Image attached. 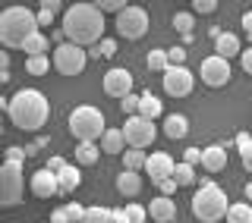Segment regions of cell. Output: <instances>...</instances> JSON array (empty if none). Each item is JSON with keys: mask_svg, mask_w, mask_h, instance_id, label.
I'll return each instance as SVG.
<instances>
[{"mask_svg": "<svg viewBox=\"0 0 252 223\" xmlns=\"http://www.w3.org/2000/svg\"><path fill=\"white\" fill-rule=\"evenodd\" d=\"M98 145H101V151H104V154H110V157H117V154L123 157V154H126V148H129V145H126L123 129H107L104 135H101Z\"/></svg>", "mask_w": 252, "mask_h": 223, "instance_id": "e0dca14e", "label": "cell"}, {"mask_svg": "<svg viewBox=\"0 0 252 223\" xmlns=\"http://www.w3.org/2000/svg\"><path fill=\"white\" fill-rule=\"evenodd\" d=\"M114 54H117V41H114V38H101V41L98 44H94L92 47V57H114Z\"/></svg>", "mask_w": 252, "mask_h": 223, "instance_id": "d6a6232c", "label": "cell"}, {"mask_svg": "<svg viewBox=\"0 0 252 223\" xmlns=\"http://www.w3.org/2000/svg\"><path fill=\"white\" fill-rule=\"evenodd\" d=\"M63 167H66V161H63V157H51V161H47V170H51V173H60Z\"/></svg>", "mask_w": 252, "mask_h": 223, "instance_id": "bcb514c9", "label": "cell"}, {"mask_svg": "<svg viewBox=\"0 0 252 223\" xmlns=\"http://www.w3.org/2000/svg\"><path fill=\"white\" fill-rule=\"evenodd\" d=\"M22 192H26V167L16 161H3L0 164V204L3 208L19 204Z\"/></svg>", "mask_w": 252, "mask_h": 223, "instance_id": "8992f818", "label": "cell"}, {"mask_svg": "<svg viewBox=\"0 0 252 223\" xmlns=\"http://www.w3.org/2000/svg\"><path fill=\"white\" fill-rule=\"evenodd\" d=\"M164 113V104L161 98H155L152 91H142V104H139V116H148V119H158Z\"/></svg>", "mask_w": 252, "mask_h": 223, "instance_id": "cb8c5ba5", "label": "cell"}, {"mask_svg": "<svg viewBox=\"0 0 252 223\" xmlns=\"http://www.w3.org/2000/svg\"><path fill=\"white\" fill-rule=\"evenodd\" d=\"M123 135H126V145L129 148H148L158 139V126H155V119L136 113V116H126Z\"/></svg>", "mask_w": 252, "mask_h": 223, "instance_id": "9c48e42d", "label": "cell"}, {"mask_svg": "<svg viewBox=\"0 0 252 223\" xmlns=\"http://www.w3.org/2000/svg\"><path fill=\"white\" fill-rule=\"evenodd\" d=\"M139 104H142V94H126V98H120V110L126 116H136L139 113Z\"/></svg>", "mask_w": 252, "mask_h": 223, "instance_id": "d590c367", "label": "cell"}, {"mask_svg": "<svg viewBox=\"0 0 252 223\" xmlns=\"http://www.w3.org/2000/svg\"><path fill=\"white\" fill-rule=\"evenodd\" d=\"M114 26H117V35L120 38L136 41V38H142L148 31V13L142 10V6H126L123 13H117Z\"/></svg>", "mask_w": 252, "mask_h": 223, "instance_id": "ba28073f", "label": "cell"}, {"mask_svg": "<svg viewBox=\"0 0 252 223\" xmlns=\"http://www.w3.org/2000/svg\"><path fill=\"white\" fill-rule=\"evenodd\" d=\"M60 28L66 31V41H73L79 47L85 44H98L104 38V13L92 3H73L63 10Z\"/></svg>", "mask_w": 252, "mask_h": 223, "instance_id": "6da1fadb", "label": "cell"}, {"mask_svg": "<svg viewBox=\"0 0 252 223\" xmlns=\"http://www.w3.org/2000/svg\"><path fill=\"white\" fill-rule=\"evenodd\" d=\"M145 208H148V217H152L155 223H170V220H177V201H173L170 195L152 198Z\"/></svg>", "mask_w": 252, "mask_h": 223, "instance_id": "9a60e30c", "label": "cell"}, {"mask_svg": "<svg viewBox=\"0 0 252 223\" xmlns=\"http://www.w3.org/2000/svg\"><path fill=\"white\" fill-rule=\"evenodd\" d=\"M158 189H161V195H173V192H177L180 186H177V179L170 176V179H164V182H161V186H158Z\"/></svg>", "mask_w": 252, "mask_h": 223, "instance_id": "ee69618b", "label": "cell"}, {"mask_svg": "<svg viewBox=\"0 0 252 223\" xmlns=\"http://www.w3.org/2000/svg\"><path fill=\"white\" fill-rule=\"evenodd\" d=\"M54 69H57L60 76H79L85 69V63H89V54H85V47H79L73 41H63L54 47Z\"/></svg>", "mask_w": 252, "mask_h": 223, "instance_id": "52a82bcc", "label": "cell"}, {"mask_svg": "<svg viewBox=\"0 0 252 223\" xmlns=\"http://www.w3.org/2000/svg\"><path fill=\"white\" fill-rule=\"evenodd\" d=\"M47 223H51V220H47Z\"/></svg>", "mask_w": 252, "mask_h": 223, "instance_id": "f5cc1de1", "label": "cell"}, {"mask_svg": "<svg viewBox=\"0 0 252 223\" xmlns=\"http://www.w3.org/2000/svg\"><path fill=\"white\" fill-rule=\"evenodd\" d=\"M57 179H60V195H69V192H76V189L82 186V173H79V167H73V164L63 167L57 173Z\"/></svg>", "mask_w": 252, "mask_h": 223, "instance_id": "ffe728a7", "label": "cell"}, {"mask_svg": "<svg viewBox=\"0 0 252 223\" xmlns=\"http://www.w3.org/2000/svg\"><path fill=\"white\" fill-rule=\"evenodd\" d=\"M54 60H47V54H41V57H26V73L29 76H44L47 69H51Z\"/></svg>", "mask_w": 252, "mask_h": 223, "instance_id": "f546056e", "label": "cell"}, {"mask_svg": "<svg viewBox=\"0 0 252 223\" xmlns=\"http://www.w3.org/2000/svg\"><path fill=\"white\" fill-rule=\"evenodd\" d=\"M218 3H220V0H192V10L202 13V16H208V13L218 10Z\"/></svg>", "mask_w": 252, "mask_h": 223, "instance_id": "8d00e7d4", "label": "cell"}, {"mask_svg": "<svg viewBox=\"0 0 252 223\" xmlns=\"http://www.w3.org/2000/svg\"><path fill=\"white\" fill-rule=\"evenodd\" d=\"M38 148H41V141H38V145H26V154H29V157H35V154H38Z\"/></svg>", "mask_w": 252, "mask_h": 223, "instance_id": "f907efd6", "label": "cell"}, {"mask_svg": "<svg viewBox=\"0 0 252 223\" xmlns=\"http://www.w3.org/2000/svg\"><path fill=\"white\" fill-rule=\"evenodd\" d=\"M227 167V145H208L202 151V170L220 173Z\"/></svg>", "mask_w": 252, "mask_h": 223, "instance_id": "2e32d148", "label": "cell"}, {"mask_svg": "<svg viewBox=\"0 0 252 223\" xmlns=\"http://www.w3.org/2000/svg\"><path fill=\"white\" fill-rule=\"evenodd\" d=\"M167 57H170V66H186V47H170Z\"/></svg>", "mask_w": 252, "mask_h": 223, "instance_id": "74e56055", "label": "cell"}, {"mask_svg": "<svg viewBox=\"0 0 252 223\" xmlns=\"http://www.w3.org/2000/svg\"><path fill=\"white\" fill-rule=\"evenodd\" d=\"M60 6H63V0H41V10L47 13H60Z\"/></svg>", "mask_w": 252, "mask_h": 223, "instance_id": "f6af8a7d", "label": "cell"}, {"mask_svg": "<svg viewBox=\"0 0 252 223\" xmlns=\"http://www.w3.org/2000/svg\"><path fill=\"white\" fill-rule=\"evenodd\" d=\"M148 69H152V73H167V66H170V57H167V51H158V47H155V51L152 54H148Z\"/></svg>", "mask_w": 252, "mask_h": 223, "instance_id": "f1b7e54d", "label": "cell"}, {"mask_svg": "<svg viewBox=\"0 0 252 223\" xmlns=\"http://www.w3.org/2000/svg\"><path fill=\"white\" fill-rule=\"evenodd\" d=\"M38 31H41L38 13H32L29 6H6V10L0 13V44L3 47L22 51V44H26L32 35H38Z\"/></svg>", "mask_w": 252, "mask_h": 223, "instance_id": "3957f363", "label": "cell"}, {"mask_svg": "<svg viewBox=\"0 0 252 223\" xmlns=\"http://www.w3.org/2000/svg\"><path fill=\"white\" fill-rule=\"evenodd\" d=\"M47 47H51V41H47L44 31H38V35H32L26 44H22V51H26V57H41V54H47Z\"/></svg>", "mask_w": 252, "mask_h": 223, "instance_id": "484cf974", "label": "cell"}, {"mask_svg": "<svg viewBox=\"0 0 252 223\" xmlns=\"http://www.w3.org/2000/svg\"><path fill=\"white\" fill-rule=\"evenodd\" d=\"M224 220L227 223H252V204H246V201L230 204V211H227Z\"/></svg>", "mask_w": 252, "mask_h": 223, "instance_id": "4316f807", "label": "cell"}, {"mask_svg": "<svg viewBox=\"0 0 252 223\" xmlns=\"http://www.w3.org/2000/svg\"><path fill=\"white\" fill-rule=\"evenodd\" d=\"M51 223H73V220H69V214H66V204L51 211Z\"/></svg>", "mask_w": 252, "mask_h": 223, "instance_id": "60d3db41", "label": "cell"}, {"mask_svg": "<svg viewBox=\"0 0 252 223\" xmlns=\"http://www.w3.org/2000/svg\"><path fill=\"white\" fill-rule=\"evenodd\" d=\"M227 211H230L227 195H224L220 186H215V182L202 186L199 192L192 195V214H195V220H202V223H220L227 217Z\"/></svg>", "mask_w": 252, "mask_h": 223, "instance_id": "277c9868", "label": "cell"}, {"mask_svg": "<svg viewBox=\"0 0 252 223\" xmlns=\"http://www.w3.org/2000/svg\"><path fill=\"white\" fill-rule=\"evenodd\" d=\"M173 179H177V186H192V182H195V167L186 164V161H180L177 170H173Z\"/></svg>", "mask_w": 252, "mask_h": 223, "instance_id": "4dcf8cb0", "label": "cell"}, {"mask_svg": "<svg viewBox=\"0 0 252 223\" xmlns=\"http://www.w3.org/2000/svg\"><path fill=\"white\" fill-rule=\"evenodd\" d=\"M107 132L104 126V113H101L98 107H76L73 113H69V135H73L76 141H101V135Z\"/></svg>", "mask_w": 252, "mask_h": 223, "instance_id": "5b68a950", "label": "cell"}, {"mask_svg": "<svg viewBox=\"0 0 252 223\" xmlns=\"http://www.w3.org/2000/svg\"><path fill=\"white\" fill-rule=\"evenodd\" d=\"M243 31H246V35L252 38V10H249V13H243Z\"/></svg>", "mask_w": 252, "mask_h": 223, "instance_id": "c3c4849f", "label": "cell"}, {"mask_svg": "<svg viewBox=\"0 0 252 223\" xmlns=\"http://www.w3.org/2000/svg\"><path fill=\"white\" fill-rule=\"evenodd\" d=\"M101 88H104V94H110V98H126V94H132V73L123 69V66L107 69Z\"/></svg>", "mask_w": 252, "mask_h": 223, "instance_id": "7c38bea8", "label": "cell"}, {"mask_svg": "<svg viewBox=\"0 0 252 223\" xmlns=\"http://www.w3.org/2000/svg\"><path fill=\"white\" fill-rule=\"evenodd\" d=\"M202 151H205V148H189L183 161H186V164H192V167H195V164H202Z\"/></svg>", "mask_w": 252, "mask_h": 223, "instance_id": "7bdbcfd3", "label": "cell"}, {"mask_svg": "<svg viewBox=\"0 0 252 223\" xmlns=\"http://www.w3.org/2000/svg\"><path fill=\"white\" fill-rule=\"evenodd\" d=\"M26 148H19V145H10L6 148V161H16V164H26Z\"/></svg>", "mask_w": 252, "mask_h": 223, "instance_id": "f35d334b", "label": "cell"}, {"mask_svg": "<svg viewBox=\"0 0 252 223\" xmlns=\"http://www.w3.org/2000/svg\"><path fill=\"white\" fill-rule=\"evenodd\" d=\"M246 198H252V182H246Z\"/></svg>", "mask_w": 252, "mask_h": 223, "instance_id": "816d5d0a", "label": "cell"}, {"mask_svg": "<svg viewBox=\"0 0 252 223\" xmlns=\"http://www.w3.org/2000/svg\"><path fill=\"white\" fill-rule=\"evenodd\" d=\"M51 22H54V13H47V10H38V26H41V28H47Z\"/></svg>", "mask_w": 252, "mask_h": 223, "instance_id": "7dc6e473", "label": "cell"}, {"mask_svg": "<svg viewBox=\"0 0 252 223\" xmlns=\"http://www.w3.org/2000/svg\"><path fill=\"white\" fill-rule=\"evenodd\" d=\"M215 54H220L224 60H233V57H240V54H243V44H240V38H236L233 31H220V35L215 38Z\"/></svg>", "mask_w": 252, "mask_h": 223, "instance_id": "ac0fdd59", "label": "cell"}, {"mask_svg": "<svg viewBox=\"0 0 252 223\" xmlns=\"http://www.w3.org/2000/svg\"><path fill=\"white\" fill-rule=\"evenodd\" d=\"M0 69H10V54L0 51Z\"/></svg>", "mask_w": 252, "mask_h": 223, "instance_id": "681fc988", "label": "cell"}, {"mask_svg": "<svg viewBox=\"0 0 252 223\" xmlns=\"http://www.w3.org/2000/svg\"><path fill=\"white\" fill-rule=\"evenodd\" d=\"M173 170H177V164H173V157L167 151H155V154H148V164H145V173L152 176L155 186H161L164 179L173 176Z\"/></svg>", "mask_w": 252, "mask_h": 223, "instance_id": "5bb4252c", "label": "cell"}, {"mask_svg": "<svg viewBox=\"0 0 252 223\" xmlns=\"http://www.w3.org/2000/svg\"><path fill=\"white\" fill-rule=\"evenodd\" d=\"M82 223H114V211L110 208H85Z\"/></svg>", "mask_w": 252, "mask_h": 223, "instance_id": "1f68e13d", "label": "cell"}, {"mask_svg": "<svg viewBox=\"0 0 252 223\" xmlns=\"http://www.w3.org/2000/svg\"><path fill=\"white\" fill-rule=\"evenodd\" d=\"M117 192H120L123 198H136L142 192V176L136 170H123L117 173Z\"/></svg>", "mask_w": 252, "mask_h": 223, "instance_id": "d6986e66", "label": "cell"}, {"mask_svg": "<svg viewBox=\"0 0 252 223\" xmlns=\"http://www.w3.org/2000/svg\"><path fill=\"white\" fill-rule=\"evenodd\" d=\"M92 3L98 6L101 13H114L117 16V13H123L126 6H129V0H92Z\"/></svg>", "mask_w": 252, "mask_h": 223, "instance_id": "836d02e7", "label": "cell"}, {"mask_svg": "<svg viewBox=\"0 0 252 223\" xmlns=\"http://www.w3.org/2000/svg\"><path fill=\"white\" fill-rule=\"evenodd\" d=\"M173 28H177L183 38H189L192 35V13H177L173 16Z\"/></svg>", "mask_w": 252, "mask_h": 223, "instance_id": "e575fe53", "label": "cell"}, {"mask_svg": "<svg viewBox=\"0 0 252 223\" xmlns=\"http://www.w3.org/2000/svg\"><path fill=\"white\" fill-rule=\"evenodd\" d=\"M236 148H240L243 167L252 173V135H249V132H240V135H236Z\"/></svg>", "mask_w": 252, "mask_h": 223, "instance_id": "83f0119b", "label": "cell"}, {"mask_svg": "<svg viewBox=\"0 0 252 223\" xmlns=\"http://www.w3.org/2000/svg\"><path fill=\"white\" fill-rule=\"evenodd\" d=\"M161 85L170 98H186V94L195 88V76L189 73L186 66H167V73L161 76Z\"/></svg>", "mask_w": 252, "mask_h": 223, "instance_id": "30bf717a", "label": "cell"}, {"mask_svg": "<svg viewBox=\"0 0 252 223\" xmlns=\"http://www.w3.org/2000/svg\"><path fill=\"white\" fill-rule=\"evenodd\" d=\"M240 63H243V73H249V76H252V47H243Z\"/></svg>", "mask_w": 252, "mask_h": 223, "instance_id": "b9f144b4", "label": "cell"}, {"mask_svg": "<svg viewBox=\"0 0 252 223\" xmlns=\"http://www.w3.org/2000/svg\"><path fill=\"white\" fill-rule=\"evenodd\" d=\"M186 132H189V119L183 113H170L164 119V135H167V139H183Z\"/></svg>", "mask_w": 252, "mask_h": 223, "instance_id": "603a6c76", "label": "cell"}, {"mask_svg": "<svg viewBox=\"0 0 252 223\" xmlns=\"http://www.w3.org/2000/svg\"><path fill=\"white\" fill-rule=\"evenodd\" d=\"M29 189H32V195H35V198L51 201V198L60 195V179H57V173H51V170L44 167V170H35V173H32Z\"/></svg>", "mask_w": 252, "mask_h": 223, "instance_id": "4fadbf2b", "label": "cell"}, {"mask_svg": "<svg viewBox=\"0 0 252 223\" xmlns=\"http://www.w3.org/2000/svg\"><path fill=\"white\" fill-rule=\"evenodd\" d=\"M98 157H101V145H98V141H79V145H76V164L92 167Z\"/></svg>", "mask_w": 252, "mask_h": 223, "instance_id": "7402d4cb", "label": "cell"}, {"mask_svg": "<svg viewBox=\"0 0 252 223\" xmlns=\"http://www.w3.org/2000/svg\"><path fill=\"white\" fill-rule=\"evenodd\" d=\"M145 164H148V154H145V148H126V154H123V170H145Z\"/></svg>", "mask_w": 252, "mask_h": 223, "instance_id": "d4e9b609", "label": "cell"}, {"mask_svg": "<svg viewBox=\"0 0 252 223\" xmlns=\"http://www.w3.org/2000/svg\"><path fill=\"white\" fill-rule=\"evenodd\" d=\"M202 82L208 88H220V85L230 82V60H224L220 54H211V57L202 60Z\"/></svg>", "mask_w": 252, "mask_h": 223, "instance_id": "8fae6325", "label": "cell"}, {"mask_svg": "<svg viewBox=\"0 0 252 223\" xmlns=\"http://www.w3.org/2000/svg\"><path fill=\"white\" fill-rule=\"evenodd\" d=\"M66 214H69V220H73V223H82L85 208H82V204H76V201H69V204H66Z\"/></svg>", "mask_w": 252, "mask_h": 223, "instance_id": "ab89813d", "label": "cell"}, {"mask_svg": "<svg viewBox=\"0 0 252 223\" xmlns=\"http://www.w3.org/2000/svg\"><path fill=\"white\" fill-rule=\"evenodd\" d=\"M148 208L142 204H126V208H114V223H145Z\"/></svg>", "mask_w": 252, "mask_h": 223, "instance_id": "44dd1931", "label": "cell"}, {"mask_svg": "<svg viewBox=\"0 0 252 223\" xmlns=\"http://www.w3.org/2000/svg\"><path fill=\"white\" fill-rule=\"evenodd\" d=\"M10 119L16 129H26V132H35L41 129L47 123V116H51V104H47V98L38 88H19L10 98Z\"/></svg>", "mask_w": 252, "mask_h": 223, "instance_id": "7a4b0ae2", "label": "cell"}]
</instances>
